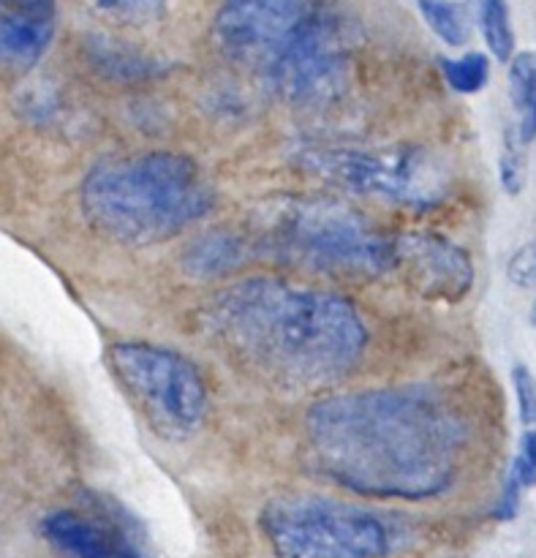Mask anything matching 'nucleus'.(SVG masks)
I'll list each match as a JSON object with an SVG mask.
<instances>
[{
  "label": "nucleus",
  "mask_w": 536,
  "mask_h": 558,
  "mask_svg": "<svg viewBox=\"0 0 536 558\" xmlns=\"http://www.w3.org/2000/svg\"><path fill=\"white\" fill-rule=\"evenodd\" d=\"M41 534L69 558H142L118 532L71 510L44 518Z\"/></svg>",
  "instance_id": "obj_11"
},
{
  "label": "nucleus",
  "mask_w": 536,
  "mask_h": 558,
  "mask_svg": "<svg viewBox=\"0 0 536 558\" xmlns=\"http://www.w3.org/2000/svg\"><path fill=\"white\" fill-rule=\"evenodd\" d=\"M512 385H515L523 425H536V376L526 365H515V371H512Z\"/></svg>",
  "instance_id": "obj_20"
},
{
  "label": "nucleus",
  "mask_w": 536,
  "mask_h": 558,
  "mask_svg": "<svg viewBox=\"0 0 536 558\" xmlns=\"http://www.w3.org/2000/svg\"><path fill=\"white\" fill-rule=\"evenodd\" d=\"M314 14L316 0H227L216 16V38L229 54L267 63Z\"/></svg>",
  "instance_id": "obj_9"
},
{
  "label": "nucleus",
  "mask_w": 536,
  "mask_h": 558,
  "mask_svg": "<svg viewBox=\"0 0 536 558\" xmlns=\"http://www.w3.org/2000/svg\"><path fill=\"white\" fill-rule=\"evenodd\" d=\"M441 71H444L447 82L452 90L458 93H479L490 80V60L483 52H468L463 58H447L441 60Z\"/></svg>",
  "instance_id": "obj_17"
},
{
  "label": "nucleus",
  "mask_w": 536,
  "mask_h": 558,
  "mask_svg": "<svg viewBox=\"0 0 536 558\" xmlns=\"http://www.w3.org/2000/svg\"><path fill=\"white\" fill-rule=\"evenodd\" d=\"M267 543L281 558H385L392 532L376 512L330 499H276L261 512Z\"/></svg>",
  "instance_id": "obj_5"
},
{
  "label": "nucleus",
  "mask_w": 536,
  "mask_h": 558,
  "mask_svg": "<svg viewBox=\"0 0 536 558\" xmlns=\"http://www.w3.org/2000/svg\"><path fill=\"white\" fill-rule=\"evenodd\" d=\"M308 441L316 466L352 494L423 501L455 480L461 425L428 390H365L316 403Z\"/></svg>",
  "instance_id": "obj_1"
},
{
  "label": "nucleus",
  "mask_w": 536,
  "mask_h": 558,
  "mask_svg": "<svg viewBox=\"0 0 536 558\" xmlns=\"http://www.w3.org/2000/svg\"><path fill=\"white\" fill-rule=\"evenodd\" d=\"M207 325L240 360L289 387L346 374L368 343L363 316L341 294L251 278L212 298Z\"/></svg>",
  "instance_id": "obj_2"
},
{
  "label": "nucleus",
  "mask_w": 536,
  "mask_h": 558,
  "mask_svg": "<svg viewBox=\"0 0 536 558\" xmlns=\"http://www.w3.org/2000/svg\"><path fill=\"white\" fill-rule=\"evenodd\" d=\"M212 207L194 158L153 150L98 163L82 183V210L109 240L150 245L174 238Z\"/></svg>",
  "instance_id": "obj_3"
},
{
  "label": "nucleus",
  "mask_w": 536,
  "mask_h": 558,
  "mask_svg": "<svg viewBox=\"0 0 536 558\" xmlns=\"http://www.w3.org/2000/svg\"><path fill=\"white\" fill-rule=\"evenodd\" d=\"M352 58V36L343 20L316 11L270 60L267 76L289 101H319L343 85Z\"/></svg>",
  "instance_id": "obj_7"
},
{
  "label": "nucleus",
  "mask_w": 536,
  "mask_h": 558,
  "mask_svg": "<svg viewBox=\"0 0 536 558\" xmlns=\"http://www.w3.org/2000/svg\"><path fill=\"white\" fill-rule=\"evenodd\" d=\"M430 31L450 47H461L468 38V14L455 0H417Z\"/></svg>",
  "instance_id": "obj_16"
},
{
  "label": "nucleus",
  "mask_w": 536,
  "mask_h": 558,
  "mask_svg": "<svg viewBox=\"0 0 536 558\" xmlns=\"http://www.w3.org/2000/svg\"><path fill=\"white\" fill-rule=\"evenodd\" d=\"M523 142L517 136V131H507L504 134V150H501V185L510 196H517L526 189V150H523Z\"/></svg>",
  "instance_id": "obj_18"
},
{
  "label": "nucleus",
  "mask_w": 536,
  "mask_h": 558,
  "mask_svg": "<svg viewBox=\"0 0 536 558\" xmlns=\"http://www.w3.org/2000/svg\"><path fill=\"white\" fill-rule=\"evenodd\" d=\"M479 27H483L490 52L501 63H510L512 54H515V31H512L507 0H479Z\"/></svg>",
  "instance_id": "obj_15"
},
{
  "label": "nucleus",
  "mask_w": 536,
  "mask_h": 558,
  "mask_svg": "<svg viewBox=\"0 0 536 558\" xmlns=\"http://www.w3.org/2000/svg\"><path fill=\"white\" fill-rule=\"evenodd\" d=\"M103 11L118 16H145L161 9L167 0H96Z\"/></svg>",
  "instance_id": "obj_21"
},
{
  "label": "nucleus",
  "mask_w": 536,
  "mask_h": 558,
  "mask_svg": "<svg viewBox=\"0 0 536 558\" xmlns=\"http://www.w3.org/2000/svg\"><path fill=\"white\" fill-rule=\"evenodd\" d=\"M392 267L428 300L458 303L474 283L466 251L439 234H401L392 240Z\"/></svg>",
  "instance_id": "obj_10"
},
{
  "label": "nucleus",
  "mask_w": 536,
  "mask_h": 558,
  "mask_svg": "<svg viewBox=\"0 0 536 558\" xmlns=\"http://www.w3.org/2000/svg\"><path fill=\"white\" fill-rule=\"evenodd\" d=\"M310 167L325 178L395 202H434L441 196V169L423 150H316Z\"/></svg>",
  "instance_id": "obj_8"
},
{
  "label": "nucleus",
  "mask_w": 536,
  "mask_h": 558,
  "mask_svg": "<svg viewBox=\"0 0 536 558\" xmlns=\"http://www.w3.org/2000/svg\"><path fill=\"white\" fill-rule=\"evenodd\" d=\"M532 322L536 325V303H534V308H532Z\"/></svg>",
  "instance_id": "obj_22"
},
{
  "label": "nucleus",
  "mask_w": 536,
  "mask_h": 558,
  "mask_svg": "<svg viewBox=\"0 0 536 558\" xmlns=\"http://www.w3.org/2000/svg\"><path fill=\"white\" fill-rule=\"evenodd\" d=\"M109 368L142 417L163 436H188L207 412V387L183 354L153 343H112Z\"/></svg>",
  "instance_id": "obj_6"
},
{
  "label": "nucleus",
  "mask_w": 536,
  "mask_h": 558,
  "mask_svg": "<svg viewBox=\"0 0 536 558\" xmlns=\"http://www.w3.org/2000/svg\"><path fill=\"white\" fill-rule=\"evenodd\" d=\"M278 254L332 276L374 278L392 270V240L338 202H292L270 218Z\"/></svg>",
  "instance_id": "obj_4"
},
{
  "label": "nucleus",
  "mask_w": 536,
  "mask_h": 558,
  "mask_svg": "<svg viewBox=\"0 0 536 558\" xmlns=\"http://www.w3.org/2000/svg\"><path fill=\"white\" fill-rule=\"evenodd\" d=\"M245 245L227 232H212L196 240L185 256V267L194 276H221L243 262Z\"/></svg>",
  "instance_id": "obj_13"
},
{
  "label": "nucleus",
  "mask_w": 536,
  "mask_h": 558,
  "mask_svg": "<svg viewBox=\"0 0 536 558\" xmlns=\"http://www.w3.org/2000/svg\"><path fill=\"white\" fill-rule=\"evenodd\" d=\"M507 278L521 289H536V238L512 254L507 265Z\"/></svg>",
  "instance_id": "obj_19"
},
{
  "label": "nucleus",
  "mask_w": 536,
  "mask_h": 558,
  "mask_svg": "<svg viewBox=\"0 0 536 558\" xmlns=\"http://www.w3.org/2000/svg\"><path fill=\"white\" fill-rule=\"evenodd\" d=\"M510 98L517 114L523 145L536 140V52H517L510 60Z\"/></svg>",
  "instance_id": "obj_12"
},
{
  "label": "nucleus",
  "mask_w": 536,
  "mask_h": 558,
  "mask_svg": "<svg viewBox=\"0 0 536 558\" xmlns=\"http://www.w3.org/2000/svg\"><path fill=\"white\" fill-rule=\"evenodd\" d=\"M536 485V430H526L521 439V450H517L515 463H512L510 483H507L504 496L499 505V518L510 521L521 505V494L526 488Z\"/></svg>",
  "instance_id": "obj_14"
}]
</instances>
